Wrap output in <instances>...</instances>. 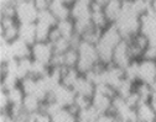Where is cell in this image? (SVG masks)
I'll use <instances>...</instances> for the list:
<instances>
[{"label": "cell", "instance_id": "6da1fadb", "mask_svg": "<svg viewBox=\"0 0 156 122\" xmlns=\"http://www.w3.org/2000/svg\"><path fill=\"white\" fill-rule=\"evenodd\" d=\"M123 36L119 32L118 27L114 24L108 25L99 36V39L97 41L95 47H97V52H98V57H99V62L103 66H110L113 62V53L115 47L118 46L122 41H123Z\"/></svg>", "mask_w": 156, "mask_h": 122}, {"label": "cell", "instance_id": "7a4b0ae2", "mask_svg": "<svg viewBox=\"0 0 156 122\" xmlns=\"http://www.w3.org/2000/svg\"><path fill=\"white\" fill-rule=\"evenodd\" d=\"M77 51H78V63L76 68L81 74L86 75L87 73L93 70L98 64H102L99 62L95 43L81 39V42L77 46Z\"/></svg>", "mask_w": 156, "mask_h": 122}, {"label": "cell", "instance_id": "3957f363", "mask_svg": "<svg viewBox=\"0 0 156 122\" xmlns=\"http://www.w3.org/2000/svg\"><path fill=\"white\" fill-rule=\"evenodd\" d=\"M114 25L118 27L124 39H130L140 32V16L136 15L130 9L128 3L124 2L123 11Z\"/></svg>", "mask_w": 156, "mask_h": 122}, {"label": "cell", "instance_id": "277c9868", "mask_svg": "<svg viewBox=\"0 0 156 122\" xmlns=\"http://www.w3.org/2000/svg\"><path fill=\"white\" fill-rule=\"evenodd\" d=\"M38 10L34 0H25L15 4V19L19 24H34L37 21Z\"/></svg>", "mask_w": 156, "mask_h": 122}, {"label": "cell", "instance_id": "5b68a950", "mask_svg": "<svg viewBox=\"0 0 156 122\" xmlns=\"http://www.w3.org/2000/svg\"><path fill=\"white\" fill-rule=\"evenodd\" d=\"M53 56H55L53 46L48 41H37L31 46V58L34 60L51 66Z\"/></svg>", "mask_w": 156, "mask_h": 122}, {"label": "cell", "instance_id": "8992f818", "mask_svg": "<svg viewBox=\"0 0 156 122\" xmlns=\"http://www.w3.org/2000/svg\"><path fill=\"white\" fill-rule=\"evenodd\" d=\"M76 96H77V94L72 88H69L65 84H60L52 90L48 99L55 100L58 105L65 109H69L74 105Z\"/></svg>", "mask_w": 156, "mask_h": 122}, {"label": "cell", "instance_id": "52a82bcc", "mask_svg": "<svg viewBox=\"0 0 156 122\" xmlns=\"http://www.w3.org/2000/svg\"><path fill=\"white\" fill-rule=\"evenodd\" d=\"M149 39V46H156V15L149 9L140 16V32Z\"/></svg>", "mask_w": 156, "mask_h": 122}, {"label": "cell", "instance_id": "ba28073f", "mask_svg": "<svg viewBox=\"0 0 156 122\" xmlns=\"http://www.w3.org/2000/svg\"><path fill=\"white\" fill-rule=\"evenodd\" d=\"M134 60L131 52H130V46H129V41L123 39L122 42L115 47L114 53H113V62L112 64L125 69L131 62Z\"/></svg>", "mask_w": 156, "mask_h": 122}, {"label": "cell", "instance_id": "9c48e42d", "mask_svg": "<svg viewBox=\"0 0 156 122\" xmlns=\"http://www.w3.org/2000/svg\"><path fill=\"white\" fill-rule=\"evenodd\" d=\"M156 78V60L139 59V72H138V83H145L152 85Z\"/></svg>", "mask_w": 156, "mask_h": 122}, {"label": "cell", "instance_id": "30bf717a", "mask_svg": "<svg viewBox=\"0 0 156 122\" xmlns=\"http://www.w3.org/2000/svg\"><path fill=\"white\" fill-rule=\"evenodd\" d=\"M92 4L93 0H76L71 6V19L73 21L92 19Z\"/></svg>", "mask_w": 156, "mask_h": 122}, {"label": "cell", "instance_id": "8fae6325", "mask_svg": "<svg viewBox=\"0 0 156 122\" xmlns=\"http://www.w3.org/2000/svg\"><path fill=\"white\" fill-rule=\"evenodd\" d=\"M19 24L15 17H2V38L14 41L19 35Z\"/></svg>", "mask_w": 156, "mask_h": 122}, {"label": "cell", "instance_id": "7c38bea8", "mask_svg": "<svg viewBox=\"0 0 156 122\" xmlns=\"http://www.w3.org/2000/svg\"><path fill=\"white\" fill-rule=\"evenodd\" d=\"M72 89L76 91L77 95H82V96H86L89 99H92V96L95 93V85L83 74L80 75V78L77 79L76 84L73 85Z\"/></svg>", "mask_w": 156, "mask_h": 122}, {"label": "cell", "instance_id": "4fadbf2b", "mask_svg": "<svg viewBox=\"0 0 156 122\" xmlns=\"http://www.w3.org/2000/svg\"><path fill=\"white\" fill-rule=\"evenodd\" d=\"M123 6H124V2H122V0H109L103 6L104 14L108 19L109 24H114L118 20V17L123 11Z\"/></svg>", "mask_w": 156, "mask_h": 122}, {"label": "cell", "instance_id": "5bb4252c", "mask_svg": "<svg viewBox=\"0 0 156 122\" xmlns=\"http://www.w3.org/2000/svg\"><path fill=\"white\" fill-rule=\"evenodd\" d=\"M48 10L55 15V17L60 21L71 17V8L63 2V0H51Z\"/></svg>", "mask_w": 156, "mask_h": 122}, {"label": "cell", "instance_id": "9a60e30c", "mask_svg": "<svg viewBox=\"0 0 156 122\" xmlns=\"http://www.w3.org/2000/svg\"><path fill=\"white\" fill-rule=\"evenodd\" d=\"M138 121L141 122H155L156 121V111L152 107L151 103H140L135 109Z\"/></svg>", "mask_w": 156, "mask_h": 122}, {"label": "cell", "instance_id": "2e32d148", "mask_svg": "<svg viewBox=\"0 0 156 122\" xmlns=\"http://www.w3.org/2000/svg\"><path fill=\"white\" fill-rule=\"evenodd\" d=\"M17 38L25 41L26 43L32 46L35 42H37L36 38V24H20L19 25V35Z\"/></svg>", "mask_w": 156, "mask_h": 122}, {"label": "cell", "instance_id": "e0dca14e", "mask_svg": "<svg viewBox=\"0 0 156 122\" xmlns=\"http://www.w3.org/2000/svg\"><path fill=\"white\" fill-rule=\"evenodd\" d=\"M10 43H11V49H12L14 58L23 59V58L31 57V46L29 43H26L25 41L20 39V38H15L14 41H11Z\"/></svg>", "mask_w": 156, "mask_h": 122}, {"label": "cell", "instance_id": "ac0fdd59", "mask_svg": "<svg viewBox=\"0 0 156 122\" xmlns=\"http://www.w3.org/2000/svg\"><path fill=\"white\" fill-rule=\"evenodd\" d=\"M57 30L60 31L61 36L63 38H67L69 41H72V38L77 35L76 33V26H74V21L68 17V19H65V20H60L56 25Z\"/></svg>", "mask_w": 156, "mask_h": 122}, {"label": "cell", "instance_id": "d6986e66", "mask_svg": "<svg viewBox=\"0 0 156 122\" xmlns=\"http://www.w3.org/2000/svg\"><path fill=\"white\" fill-rule=\"evenodd\" d=\"M23 107L26 112L29 114H34L40 111L42 107V101L40 99H37L35 95H25L24 103H23Z\"/></svg>", "mask_w": 156, "mask_h": 122}, {"label": "cell", "instance_id": "ffe728a7", "mask_svg": "<svg viewBox=\"0 0 156 122\" xmlns=\"http://www.w3.org/2000/svg\"><path fill=\"white\" fill-rule=\"evenodd\" d=\"M52 122H77V114L72 109H61L51 116Z\"/></svg>", "mask_w": 156, "mask_h": 122}, {"label": "cell", "instance_id": "44dd1931", "mask_svg": "<svg viewBox=\"0 0 156 122\" xmlns=\"http://www.w3.org/2000/svg\"><path fill=\"white\" fill-rule=\"evenodd\" d=\"M135 91L138 93L140 100H141V103H150L155 91L152 89L151 85L149 84H145V83H136L135 85Z\"/></svg>", "mask_w": 156, "mask_h": 122}, {"label": "cell", "instance_id": "7402d4cb", "mask_svg": "<svg viewBox=\"0 0 156 122\" xmlns=\"http://www.w3.org/2000/svg\"><path fill=\"white\" fill-rule=\"evenodd\" d=\"M31 68H32V58H23L19 59L17 64V78L20 79V81L27 76L31 75Z\"/></svg>", "mask_w": 156, "mask_h": 122}, {"label": "cell", "instance_id": "603a6c76", "mask_svg": "<svg viewBox=\"0 0 156 122\" xmlns=\"http://www.w3.org/2000/svg\"><path fill=\"white\" fill-rule=\"evenodd\" d=\"M8 95H9V100H10L11 106H23L24 99H25V93L20 85L8 90Z\"/></svg>", "mask_w": 156, "mask_h": 122}, {"label": "cell", "instance_id": "cb8c5ba5", "mask_svg": "<svg viewBox=\"0 0 156 122\" xmlns=\"http://www.w3.org/2000/svg\"><path fill=\"white\" fill-rule=\"evenodd\" d=\"M81 73L77 70V68H63V74H62V84L73 88L76 84L77 79L80 78Z\"/></svg>", "mask_w": 156, "mask_h": 122}, {"label": "cell", "instance_id": "d4e9b609", "mask_svg": "<svg viewBox=\"0 0 156 122\" xmlns=\"http://www.w3.org/2000/svg\"><path fill=\"white\" fill-rule=\"evenodd\" d=\"M35 24H36V38H37V41H48V37H50V33H51L53 26H51L44 21H40V20H37Z\"/></svg>", "mask_w": 156, "mask_h": 122}, {"label": "cell", "instance_id": "484cf974", "mask_svg": "<svg viewBox=\"0 0 156 122\" xmlns=\"http://www.w3.org/2000/svg\"><path fill=\"white\" fill-rule=\"evenodd\" d=\"M0 59H2V64H5L9 60L14 59L11 43L2 37H0Z\"/></svg>", "mask_w": 156, "mask_h": 122}, {"label": "cell", "instance_id": "4316f807", "mask_svg": "<svg viewBox=\"0 0 156 122\" xmlns=\"http://www.w3.org/2000/svg\"><path fill=\"white\" fill-rule=\"evenodd\" d=\"M17 85H20V79L14 74H9V73H4L2 74V89L4 90H10Z\"/></svg>", "mask_w": 156, "mask_h": 122}, {"label": "cell", "instance_id": "83f0119b", "mask_svg": "<svg viewBox=\"0 0 156 122\" xmlns=\"http://www.w3.org/2000/svg\"><path fill=\"white\" fill-rule=\"evenodd\" d=\"M78 63V51L72 47L63 54V64L65 68H76Z\"/></svg>", "mask_w": 156, "mask_h": 122}, {"label": "cell", "instance_id": "f1b7e54d", "mask_svg": "<svg viewBox=\"0 0 156 122\" xmlns=\"http://www.w3.org/2000/svg\"><path fill=\"white\" fill-rule=\"evenodd\" d=\"M48 70H50V66L32 59V68H31V75L32 76H35V78L44 76L48 73Z\"/></svg>", "mask_w": 156, "mask_h": 122}, {"label": "cell", "instance_id": "f546056e", "mask_svg": "<svg viewBox=\"0 0 156 122\" xmlns=\"http://www.w3.org/2000/svg\"><path fill=\"white\" fill-rule=\"evenodd\" d=\"M10 106H11V104H10V100H9L8 91L2 89L0 90V110H2V112H8Z\"/></svg>", "mask_w": 156, "mask_h": 122}, {"label": "cell", "instance_id": "4dcf8cb0", "mask_svg": "<svg viewBox=\"0 0 156 122\" xmlns=\"http://www.w3.org/2000/svg\"><path fill=\"white\" fill-rule=\"evenodd\" d=\"M95 122H119V120L116 118V116L113 112H108V114L99 115Z\"/></svg>", "mask_w": 156, "mask_h": 122}, {"label": "cell", "instance_id": "1f68e13d", "mask_svg": "<svg viewBox=\"0 0 156 122\" xmlns=\"http://www.w3.org/2000/svg\"><path fill=\"white\" fill-rule=\"evenodd\" d=\"M143 58L149 60H156V46H147L143 54Z\"/></svg>", "mask_w": 156, "mask_h": 122}, {"label": "cell", "instance_id": "d6a6232c", "mask_svg": "<svg viewBox=\"0 0 156 122\" xmlns=\"http://www.w3.org/2000/svg\"><path fill=\"white\" fill-rule=\"evenodd\" d=\"M35 122H52V117H51V115H48L44 110H40V111L36 112V121Z\"/></svg>", "mask_w": 156, "mask_h": 122}, {"label": "cell", "instance_id": "836d02e7", "mask_svg": "<svg viewBox=\"0 0 156 122\" xmlns=\"http://www.w3.org/2000/svg\"><path fill=\"white\" fill-rule=\"evenodd\" d=\"M0 122H15V120L12 118V116L9 112H2V116H0Z\"/></svg>", "mask_w": 156, "mask_h": 122}, {"label": "cell", "instance_id": "e575fe53", "mask_svg": "<svg viewBox=\"0 0 156 122\" xmlns=\"http://www.w3.org/2000/svg\"><path fill=\"white\" fill-rule=\"evenodd\" d=\"M2 6H8V5H14L16 4V0H0Z\"/></svg>", "mask_w": 156, "mask_h": 122}, {"label": "cell", "instance_id": "d590c367", "mask_svg": "<svg viewBox=\"0 0 156 122\" xmlns=\"http://www.w3.org/2000/svg\"><path fill=\"white\" fill-rule=\"evenodd\" d=\"M150 10L156 15V0H151L150 2Z\"/></svg>", "mask_w": 156, "mask_h": 122}, {"label": "cell", "instance_id": "8d00e7d4", "mask_svg": "<svg viewBox=\"0 0 156 122\" xmlns=\"http://www.w3.org/2000/svg\"><path fill=\"white\" fill-rule=\"evenodd\" d=\"M151 105H152V107L155 109V111H156V91H155V94H154V96H152V99H151Z\"/></svg>", "mask_w": 156, "mask_h": 122}, {"label": "cell", "instance_id": "74e56055", "mask_svg": "<svg viewBox=\"0 0 156 122\" xmlns=\"http://www.w3.org/2000/svg\"><path fill=\"white\" fill-rule=\"evenodd\" d=\"M152 89H154V91H156V78H155V80H154V83H152Z\"/></svg>", "mask_w": 156, "mask_h": 122}, {"label": "cell", "instance_id": "f35d334b", "mask_svg": "<svg viewBox=\"0 0 156 122\" xmlns=\"http://www.w3.org/2000/svg\"><path fill=\"white\" fill-rule=\"evenodd\" d=\"M77 122H90V121H83V120H77Z\"/></svg>", "mask_w": 156, "mask_h": 122}, {"label": "cell", "instance_id": "ab89813d", "mask_svg": "<svg viewBox=\"0 0 156 122\" xmlns=\"http://www.w3.org/2000/svg\"><path fill=\"white\" fill-rule=\"evenodd\" d=\"M19 2H25V0H16V3H19Z\"/></svg>", "mask_w": 156, "mask_h": 122}, {"label": "cell", "instance_id": "60d3db41", "mask_svg": "<svg viewBox=\"0 0 156 122\" xmlns=\"http://www.w3.org/2000/svg\"><path fill=\"white\" fill-rule=\"evenodd\" d=\"M122 2H129V0H122Z\"/></svg>", "mask_w": 156, "mask_h": 122}, {"label": "cell", "instance_id": "b9f144b4", "mask_svg": "<svg viewBox=\"0 0 156 122\" xmlns=\"http://www.w3.org/2000/svg\"><path fill=\"white\" fill-rule=\"evenodd\" d=\"M136 122H141V121H136Z\"/></svg>", "mask_w": 156, "mask_h": 122}]
</instances>
